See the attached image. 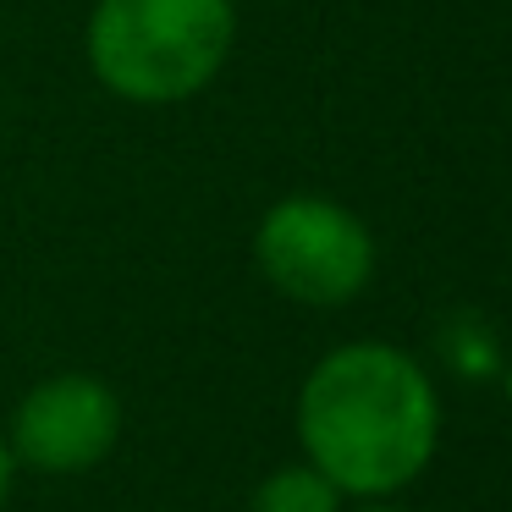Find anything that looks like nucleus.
<instances>
[{
	"label": "nucleus",
	"instance_id": "1",
	"mask_svg": "<svg viewBox=\"0 0 512 512\" xmlns=\"http://www.w3.org/2000/svg\"><path fill=\"white\" fill-rule=\"evenodd\" d=\"M441 402L408 353L353 342L309 369L298 397V435L309 463L353 496H391L435 457Z\"/></svg>",
	"mask_w": 512,
	"mask_h": 512
},
{
	"label": "nucleus",
	"instance_id": "2",
	"mask_svg": "<svg viewBox=\"0 0 512 512\" xmlns=\"http://www.w3.org/2000/svg\"><path fill=\"white\" fill-rule=\"evenodd\" d=\"M232 39V0H100L83 50L116 100L177 105L221 78Z\"/></svg>",
	"mask_w": 512,
	"mask_h": 512
},
{
	"label": "nucleus",
	"instance_id": "3",
	"mask_svg": "<svg viewBox=\"0 0 512 512\" xmlns=\"http://www.w3.org/2000/svg\"><path fill=\"white\" fill-rule=\"evenodd\" d=\"M254 259L276 292L309 309L353 303L375 276V237L347 204L292 193L270 204L254 232Z\"/></svg>",
	"mask_w": 512,
	"mask_h": 512
},
{
	"label": "nucleus",
	"instance_id": "4",
	"mask_svg": "<svg viewBox=\"0 0 512 512\" xmlns=\"http://www.w3.org/2000/svg\"><path fill=\"white\" fill-rule=\"evenodd\" d=\"M116 430H122V408L105 380L56 375L23 397L12 441L17 457L39 474H83L116 446Z\"/></svg>",
	"mask_w": 512,
	"mask_h": 512
},
{
	"label": "nucleus",
	"instance_id": "5",
	"mask_svg": "<svg viewBox=\"0 0 512 512\" xmlns=\"http://www.w3.org/2000/svg\"><path fill=\"white\" fill-rule=\"evenodd\" d=\"M248 512H342V490H336L314 463H292V468H276V474L254 490Z\"/></svg>",
	"mask_w": 512,
	"mask_h": 512
},
{
	"label": "nucleus",
	"instance_id": "6",
	"mask_svg": "<svg viewBox=\"0 0 512 512\" xmlns=\"http://www.w3.org/2000/svg\"><path fill=\"white\" fill-rule=\"evenodd\" d=\"M6 490H12V452L0 441V507H6Z\"/></svg>",
	"mask_w": 512,
	"mask_h": 512
},
{
	"label": "nucleus",
	"instance_id": "7",
	"mask_svg": "<svg viewBox=\"0 0 512 512\" xmlns=\"http://www.w3.org/2000/svg\"><path fill=\"white\" fill-rule=\"evenodd\" d=\"M364 512H397V507H364Z\"/></svg>",
	"mask_w": 512,
	"mask_h": 512
}]
</instances>
